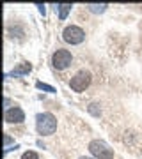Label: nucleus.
I'll list each match as a JSON object with an SVG mask.
<instances>
[{
    "label": "nucleus",
    "mask_w": 142,
    "mask_h": 159,
    "mask_svg": "<svg viewBox=\"0 0 142 159\" xmlns=\"http://www.w3.org/2000/svg\"><path fill=\"white\" fill-rule=\"evenodd\" d=\"M51 64H53L55 69L62 71V69H66L71 64V53L68 50H57L53 53V57H51Z\"/></svg>",
    "instance_id": "39448f33"
},
{
    "label": "nucleus",
    "mask_w": 142,
    "mask_h": 159,
    "mask_svg": "<svg viewBox=\"0 0 142 159\" xmlns=\"http://www.w3.org/2000/svg\"><path fill=\"white\" fill-rule=\"evenodd\" d=\"M30 71H32V66H30V64H22L20 67H16L12 73L7 74V78H12V76H25V74H28Z\"/></svg>",
    "instance_id": "0eeeda50"
},
{
    "label": "nucleus",
    "mask_w": 142,
    "mask_h": 159,
    "mask_svg": "<svg viewBox=\"0 0 142 159\" xmlns=\"http://www.w3.org/2000/svg\"><path fill=\"white\" fill-rule=\"evenodd\" d=\"M23 120H25V113H23L22 108L14 106L11 110H6V122H9V124H20Z\"/></svg>",
    "instance_id": "423d86ee"
},
{
    "label": "nucleus",
    "mask_w": 142,
    "mask_h": 159,
    "mask_svg": "<svg viewBox=\"0 0 142 159\" xmlns=\"http://www.w3.org/2000/svg\"><path fill=\"white\" fill-rule=\"evenodd\" d=\"M62 37H64L66 43H69V44H80V43L85 39V34H84V30L80 29V27L71 25V27H66V29H64Z\"/></svg>",
    "instance_id": "20e7f679"
},
{
    "label": "nucleus",
    "mask_w": 142,
    "mask_h": 159,
    "mask_svg": "<svg viewBox=\"0 0 142 159\" xmlns=\"http://www.w3.org/2000/svg\"><path fill=\"white\" fill-rule=\"evenodd\" d=\"M89 152L96 159H114V150L101 140H92L89 143Z\"/></svg>",
    "instance_id": "f03ea898"
},
{
    "label": "nucleus",
    "mask_w": 142,
    "mask_h": 159,
    "mask_svg": "<svg viewBox=\"0 0 142 159\" xmlns=\"http://www.w3.org/2000/svg\"><path fill=\"white\" fill-rule=\"evenodd\" d=\"M22 159H39V156L36 152H32V150H28V152H25L22 156Z\"/></svg>",
    "instance_id": "9b49d317"
},
{
    "label": "nucleus",
    "mask_w": 142,
    "mask_h": 159,
    "mask_svg": "<svg viewBox=\"0 0 142 159\" xmlns=\"http://www.w3.org/2000/svg\"><path fill=\"white\" fill-rule=\"evenodd\" d=\"M89 83H91V73H89V71H78V73L71 78L69 87H71L75 92H82L89 87Z\"/></svg>",
    "instance_id": "7ed1b4c3"
},
{
    "label": "nucleus",
    "mask_w": 142,
    "mask_h": 159,
    "mask_svg": "<svg viewBox=\"0 0 142 159\" xmlns=\"http://www.w3.org/2000/svg\"><path fill=\"white\" fill-rule=\"evenodd\" d=\"M9 143H11V138L6 136V138H4V145H6V148H7V145H9Z\"/></svg>",
    "instance_id": "4468645a"
},
{
    "label": "nucleus",
    "mask_w": 142,
    "mask_h": 159,
    "mask_svg": "<svg viewBox=\"0 0 142 159\" xmlns=\"http://www.w3.org/2000/svg\"><path fill=\"white\" fill-rule=\"evenodd\" d=\"M80 159H92V157H80Z\"/></svg>",
    "instance_id": "2eb2a0df"
},
{
    "label": "nucleus",
    "mask_w": 142,
    "mask_h": 159,
    "mask_svg": "<svg viewBox=\"0 0 142 159\" xmlns=\"http://www.w3.org/2000/svg\"><path fill=\"white\" fill-rule=\"evenodd\" d=\"M59 9V20H66L69 14V11H71V6L69 4H61V6H55V11Z\"/></svg>",
    "instance_id": "6e6552de"
},
{
    "label": "nucleus",
    "mask_w": 142,
    "mask_h": 159,
    "mask_svg": "<svg viewBox=\"0 0 142 159\" xmlns=\"http://www.w3.org/2000/svg\"><path fill=\"white\" fill-rule=\"evenodd\" d=\"M36 127L39 134H53L57 129V120L51 113H39L36 117Z\"/></svg>",
    "instance_id": "f257e3e1"
},
{
    "label": "nucleus",
    "mask_w": 142,
    "mask_h": 159,
    "mask_svg": "<svg viewBox=\"0 0 142 159\" xmlns=\"http://www.w3.org/2000/svg\"><path fill=\"white\" fill-rule=\"evenodd\" d=\"M107 4H89L87 6V9L91 12H94V14H101V12H105V9H107Z\"/></svg>",
    "instance_id": "1a4fd4ad"
},
{
    "label": "nucleus",
    "mask_w": 142,
    "mask_h": 159,
    "mask_svg": "<svg viewBox=\"0 0 142 159\" xmlns=\"http://www.w3.org/2000/svg\"><path fill=\"white\" fill-rule=\"evenodd\" d=\"M89 111H91L94 117H100V110H98V104H91V106H89Z\"/></svg>",
    "instance_id": "f8f14e48"
},
{
    "label": "nucleus",
    "mask_w": 142,
    "mask_h": 159,
    "mask_svg": "<svg viewBox=\"0 0 142 159\" xmlns=\"http://www.w3.org/2000/svg\"><path fill=\"white\" fill-rule=\"evenodd\" d=\"M37 7H39V12L43 14V16H45V14H46V9H45V6H43V4H37Z\"/></svg>",
    "instance_id": "ddd939ff"
},
{
    "label": "nucleus",
    "mask_w": 142,
    "mask_h": 159,
    "mask_svg": "<svg viewBox=\"0 0 142 159\" xmlns=\"http://www.w3.org/2000/svg\"><path fill=\"white\" fill-rule=\"evenodd\" d=\"M36 87H37L39 90L50 92V94H53V92H55V89H53V87H51V85H46V83H43V81H37V83H36Z\"/></svg>",
    "instance_id": "9d476101"
}]
</instances>
